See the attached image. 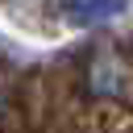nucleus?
I'll list each match as a JSON object with an SVG mask.
<instances>
[{
	"label": "nucleus",
	"mask_w": 133,
	"mask_h": 133,
	"mask_svg": "<svg viewBox=\"0 0 133 133\" xmlns=\"http://www.w3.org/2000/svg\"><path fill=\"white\" fill-rule=\"evenodd\" d=\"M0 104H4V96H0Z\"/></svg>",
	"instance_id": "7ed1b4c3"
},
{
	"label": "nucleus",
	"mask_w": 133,
	"mask_h": 133,
	"mask_svg": "<svg viewBox=\"0 0 133 133\" xmlns=\"http://www.w3.org/2000/svg\"><path fill=\"white\" fill-rule=\"evenodd\" d=\"M133 12V0H62L58 17L71 29H96V25H112L121 17Z\"/></svg>",
	"instance_id": "f257e3e1"
},
{
	"label": "nucleus",
	"mask_w": 133,
	"mask_h": 133,
	"mask_svg": "<svg viewBox=\"0 0 133 133\" xmlns=\"http://www.w3.org/2000/svg\"><path fill=\"white\" fill-rule=\"evenodd\" d=\"M87 87H91V96H100V100H112V96L125 91V66H121V58H116L112 50H100V54L91 58V66H87Z\"/></svg>",
	"instance_id": "f03ea898"
}]
</instances>
